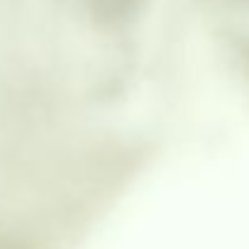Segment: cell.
Instances as JSON below:
<instances>
[{
	"mask_svg": "<svg viewBox=\"0 0 249 249\" xmlns=\"http://www.w3.org/2000/svg\"><path fill=\"white\" fill-rule=\"evenodd\" d=\"M171 0H0V135L132 178L159 103Z\"/></svg>",
	"mask_w": 249,
	"mask_h": 249,
	"instance_id": "obj_1",
	"label": "cell"
},
{
	"mask_svg": "<svg viewBox=\"0 0 249 249\" xmlns=\"http://www.w3.org/2000/svg\"><path fill=\"white\" fill-rule=\"evenodd\" d=\"M203 5L208 20H213L232 49L249 64V0H196Z\"/></svg>",
	"mask_w": 249,
	"mask_h": 249,
	"instance_id": "obj_2",
	"label": "cell"
}]
</instances>
